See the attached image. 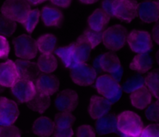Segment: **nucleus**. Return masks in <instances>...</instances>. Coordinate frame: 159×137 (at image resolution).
<instances>
[{"label": "nucleus", "instance_id": "39448f33", "mask_svg": "<svg viewBox=\"0 0 159 137\" xmlns=\"http://www.w3.org/2000/svg\"><path fill=\"white\" fill-rule=\"evenodd\" d=\"M15 54L19 59L31 60L38 53L36 40L29 34H20L12 40Z\"/></svg>", "mask_w": 159, "mask_h": 137}, {"label": "nucleus", "instance_id": "393cba45", "mask_svg": "<svg viewBox=\"0 0 159 137\" xmlns=\"http://www.w3.org/2000/svg\"><path fill=\"white\" fill-rule=\"evenodd\" d=\"M54 52L60 58L64 66L66 68L71 69L77 64H79L76 61L74 54V43L70 44L69 45H67V46L56 48L54 50Z\"/></svg>", "mask_w": 159, "mask_h": 137}, {"label": "nucleus", "instance_id": "ddd939ff", "mask_svg": "<svg viewBox=\"0 0 159 137\" xmlns=\"http://www.w3.org/2000/svg\"><path fill=\"white\" fill-rule=\"evenodd\" d=\"M138 4L136 0H120L113 17L130 23L138 17Z\"/></svg>", "mask_w": 159, "mask_h": 137}, {"label": "nucleus", "instance_id": "6e6552de", "mask_svg": "<svg viewBox=\"0 0 159 137\" xmlns=\"http://www.w3.org/2000/svg\"><path fill=\"white\" fill-rule=\"evenodd\" d=\"M20 115L18 104L6 97H0V126L14 125Z\"/></svg>", "mask_w": 159, "mask_h": 137}, {"label": "nucleus", "instance_id": "412c9836", "mask_svg": "<svg viewBox=\"0 0 159 137\" xmlns=\"http://www.w3.org/2000/svg\"><path fill=\"white\" fill-rule=\"evenodd\" d=\"M96 130L99 135H108L117 130L116 116L113 113H108L96 119Z\"/></svg>", "mask_w": 159, "mask_h": 137}, {"label": "nucleus", "instance_id": "f704fd0d", "mask_svg": "<svg viewBox=\"0 0 159 137\" xmlns=\"http://www.w3.org/2000/svg\"><path fill=\"white\" fill-rule=\"evenodd\" d=\"M145 116L149 121L158 123L159 121V101L152 103L146 107Z\"/></svg>", "mask_w": 159, "mask_h": 137}, {"label": "nucleus", "instance_id": "4468645a", "mask_svg": "<svg viewBox=\"0 0 159 137\" xmlns=\"http://www.w3.org/2000/svg\"><path fill=\"white\" fill-rule=\"evenodd\" d=\"M113 103L102 96L93 95L91 97L88 107V112L93 119L96 120L108 114Z\"/></svg>", "mask_w": 159, "mask_h": 137}, {"label": "nucleus", "instance_id": "b1692460", "mask_svg": "<svg viewBox=\"0 0 159 137\" xmlns=\"http://www.w3.org/2000/svg\"><path fill=\"white\" fill-rule=\"evenodd\" d=\"M92 48L83 36L80 35L74 42V54L78 63H87L90 58Z\"/></svg>", "mask_w": 159, "mask_h": 137}, {"label": "nucleus", "instance_id": "20e7f679", "mask_svg": "<svg viewBox=\"0 0 159 137\" xmlns=\"http://www.w3.org/2000/svg\"><path fill=\"white\" fill-rule=\"evenodd\" d=\"M95 86L98 93L103 97L109 99L112 103L117 100L121 93V86L120 83L110 74L101 75L95 81Z\"/></svg>", "mask_w": 159, "mask_h": 137}, {"label": "nucleus", "instance_id": "7ed1b4c3", "mask_svg": "<svg viewBox=\"0 0 159 137\" xmlns=\"http://www.w3.org/2000/svg\"><path fill=\"white\" fill-rule=\"evenodd\" d=\"M127 28L120 24L113 25L102 32V42L104 46L111 51H117L122 49L127 43Z\"/></svg>", "mask_w": 159, "mask_h": 137}, {"label": "nucleus", "instance_id": "1a4fd4ad", "mask_svg": "<svg viewBox=\"0 0 159 137\" xmlns=\"http://www.w3.org/2000/svg\"><path fill=\"white\" fill-rule=\"evenodd\" d=\"M79 97L77 92L71 89H65L57 93L54 105L59 111H74L79 105Z\"/></svg>", "mask_w": 159, "mask_h": 137}, {"label": "nucleus", "instance_id": "c9c22d12", "mask_svg": "<svg viewBox=\"0 0 159 137\" xmlns=\"http://www.w3.org/2000/svg\"><path fill=\"white\" fill-rule=\"evenodd\" d=\"M0 137H21V131L14 125L0 126Z\"/></svg>", "mask_w": 159, "mask_h": 137}, {"label": "nucleus", "instance_id": "4be33fe9", "mask_svg": "<svg viewBox=\"0 0 159 137\" xmlns=\"http://www.w3.org/2000/svg\"><path fill=\"white\" fill-rule=\"evenodd\" d=\"M154 60L152 56L148 53L137 54L130 63V68L133 71L140 73H146L153 67Z\"/></svg>", "mask_w": 159, "mask_h": 137}, {"label": "nucleus", "instance_id": "bb28decb", "mask_svg": "<svg viewBox=\"0 0 159 137\" xmlns=\"http://www.w3.org/2000/svg\"><path fill=\"white\" fill-rule=\"evenodd\" d=\"M57 37L52 34H45L36 40L37 50L41 54H51L56 49Z\"/></svg>", "mask_w": 159, "mask_h": 137}, {"label": "nucleus", "instance_id": "dca6fc26", "mask_svg": "<svg viewBox=\"0 0 159 137\" xmlns=\"http://www.w3.org/2000/svg\"><path fill=\"white\" fill-rule=\"evenodd\" d=\"M98 65L99 68L105 73L113 75L122 68L119 57L113 51L103 53L98 57Z\"/></svg>", "mask_w": 159, "mask_h": 137}, {"label": "nucleus", "instance_id": "e433bc0d", "mask_svg": "<svg viewBox=\"0 0 159 137\" xmlns=\"http://www.w3.org/2000/svg\"><path fill=\"white\" fill-rule=\"evenodd\" d=\"M139 137H159L158 123H153L144 127Z\"/></svg>", "mask_w": 159, "mask_h": 137}, {"label": "nucleus", "instance_id": "2f4dec72", "mask_svg": "<svg viewBox=\"0 0 159 137\" xmlns=\"http://www.w3.org/2000/svg\"><path fill=\"white\" fill-rule=\"evenodd\" d=\"M144 85V79L143 76L140 74H134L130 78L127 79L123 84V87H121L124 91L126 93H131L134 90H138V88L141 87Z\"/></svg>", "mask_w": 159, "mask_h": 137}, {"label": "nucleus", "instance_id": "de8ad7c7", "mask_svg": "<svg viewBox=\"0 0 159 137\" xmlns=\"http://www.w3.org/2000/svg\"><path fill=\"white\" fill-rule=\"evenodd\" d=\"M136 1H137V0H136Z\"/></svg>", "mask_w": 159, "mask_h": 137}, {"label": "nucleus", "instance_id": "5701e85b", "mask_svg": "<svg viewBox=\"0 0 159 137\" xmlns=\"http://www.w3.org/2000/svg\"><path fill=\"white\" fill-rule=\"evenodd\" d=\"M111 17L109 16L102 8L95 9L88 17V27L96 31H103L108 25Z\"/></svg>", "mask_w": 159, "mask_h": 137}, {"label": "nucleus", "instance_id": "79ce46f5", "mask_svg": "<svg viewBox=\"0 0 159 137\" xmlns=\"http://www.w3.org/2000/svg\"><path fill=\"white\" fill-rule=\"evenodd\" d=\"M50 1L54 6L66 9V8L69 7L72 0H50Z\"/></svg>", "mask_w": 159, "mask_h": 137}, {"label": "nucleus", "instance_id": "a878e982", "mask_svg": "<svg viewBox=\"0 0 159 137\" xmlns=\"http://www.w3.org/2000/svg\"><path fill=\"white\" fill-rule=\"evenodd\" d=\"M51 97L42 94L37 91L34 97L26 103V105L30 110L39 114H43L51 106Z\"/></svg>", "mask_w": 159, "mask_h": 137}, {"label": "nucleus", "instance_id": "c756f323", "mask_svg": "<svg viewBox=\"0 0 159 137\" xmlns=\"http://www.w3.org/2000/svg\"><path fill=\"white\" fill-rule=\"evenodd\" d=\"M158 68H155L153 71L149 72L147 76L144 77V86L156 99L158 98Z\"/></svg>", "mask_w": 159, "mask_h": 137}, {"label": "nucleus", "instance_id": "9d476101", "mask_svg": "<svg viewBox=\"0 0 159 137\" xmlns=\"http://www.w3.org/2000/svg\"><path fill=\"white\" fill-rule=\"evenodd\" d=\"M12 95L20 103H27L37 93L34 82L28 79H20L11 87Z\"/></svg>", "mask_w": 159, "mask_h": 137}, {"label": "nucleus", "instance_id": "f03ea898", "mask_svg": "<svg viewBox=\"0 0 159 137\" xmlns=\"http://www.w3.org/2000/svg\"><path fill=\"white\" fill-rule=\"evenodd\" d=\"M30 10V4L26 0H6L2 5L0 14L16 23L23 24Z\"/></svg>", "mask_w": 159, "mask_h": 137}, {"label": "nucleus", "instance_id": "a18cd8bd", "mask_svg": "<svg viewBox=\"0 0 159 137\" xmlns=\"http://www.w3.org/2000/svg\"><path fill=\"white\" fill-rule=\"evenodd\" d=\"M82 3L85 5H91V4H94L96 3V2H98L99 0H79Z\"/></svg>", "mask_w": 159, "mask_h": 137}, {"label": "nucleus", "instance_id": "c03bdc74", "mask_svg": "<svg viewBox=\"0 0 159 137\" xmlns=\"http://www.w3.org/2000/svg\"><path fill=\"white\" fill-rule=\"evenodd\" d=\"M30 4L34 5V6H37V5L41 4V3L44 2L47 0H26Z\"/></svg>", "mask_w": 159, "mask_h": 137}, {"label": "nucleus", "instance_id": "c85d7f7f", "mask_svg": "<svg viewBox=\"0 0 159 137\" xmlns=\"http://www.w3.org/2000/svg\"><path fill=\"white\" fill-rule=\"evenodd\" d=\"M76 118L71 112L59 111L54 116V125L55 129H67L72 128Z\"/></svg>", "mask_w": 159, "mask_h": 137}, {"label": "nucleus", "instance_id": "f3484780", "mask_svg": "<svg viewBox=\"0 0 159 137\" xmlns=\"http://www.w3.org/2000/svg\"><path fill=\"white\" fill-rule=\"evenodd\" d=\"M14 62L16 65L20 79H28L35 82L40 73L36 62H31L30 60H23L19 59Z\"/></svg>", "mask_w": 159, "mask_h": 137}, {"label": "nucleus", "instance_id": "49530a36", "mask_svg": "<svg viewBox=\"0 0 159 137\" xmlns=\"http://www.w3.org/2000/svg\"><path fill=\"white\" fill-rule=\"evenodd\" d=\"M124 137H139V136H128V135H124Z\"/></svg>", "mask_w": 159, "mask_h": 137}, {"label": "nucleus", "instance_id": "cd10ccee", "mask_svg": "<svg viewBox=\"0 0 159 137\" xmlns=\"http://www.w3.org/2000/svg\"><path fill=\"white\" fill-rule=\"evenodd\" d=\"M37 65L40 73L51 74L57 68L58 62L55 56L51 54H41L37 59Z\"/></svg>", "mask_w": 159, "mask_h": 137}, {"label": "nucleus", "instance_id": "a19ab883", "mask_svg": "<svg viewBox=\"0 0 159 137\" xmlns=\"http://www.w3.org/2000/svg\"><path fill=\"white\" fill-rule=\"evenodd\" d=\"M74 131L72 128L67 129H55L52 134V137H73Z\"/></svg>", "mask_w": 159, "mask_h": 137}, {"label": "nucleus", "instance_id": "ea45409f", "mask_svg": "<svg viewBox=\"0 0 159 137\" xmlns=\"http://www.w3.org/2000/svg\"><path fill=\"white\" fill-rule=\"evenodd\" d=\"M10 51V45L7 37L0 35V59H7Z\"/></svg>", "mask_w": 159, "mask_h": 137}, {"label": "nucleus", "instance_id": "6ab92c4d", "mask_svg": "<svg viewBox=\"0 0 159 137\" xmlns=\"http://www.w3.org/2000/svg\"><path fill=\"white\" fill-rule=\"evenodd\" d=\"M55 129L54 122L47 116H40L33 123L32 131L34 135L39 137H50Z\"/></svg>", "mask_w": 159, "mask_h": 137}, {"label": "nucleus", "instance_id": "423d86ee", "mask_svg": "<svg viewBox=\"0 0 159 137\" xmlns=\"http://www.w3.org/2000/svg\"><path fill=\"white\" fill-rule=\"evenodd\" d=\"M127 42L130 50L137 54L148 53L153 48L152 35L146 31L133 30L127 34Z\"/></svg>", "mask_w": 159, "mask_h": 137}, {"label": "nucleus", "instance_id": "58836bf2", "mask_svg": "<svg viewBox=\"0 0 159 137\" xmlns=\"http://www.w3.org/2000/svg\"><path fill=\"white\" fill-rule=\"evenodd\" d=\"M119 1L120 0H102V9L109 16H110L111 17H113L115 9H116V6H117Z\"/></svg>", "mask_w": 159, "mask_h": 137}, {"label": "nucleus", "instance_id": "f8f14e48", "mask_svg": "<svg viewBox=\"0 0 159 137\" xmlns=\"http://www.w3.org/2000/svg\"><path fill=\"white\" fill-rule=\"evenodd\" d=\"M34 83L37 92L49 97L57 93L60 87V80L53 74H40Z\"/></svg>", "mask_w": 159, "mask_h": 137}, {"label": "nucleus", "instance_id": "f257e3e1", "mask_svg": "<svg viewBox=\"0 0 159 137\" xmlns=\"http://www.w3.org/2000/svg\"><path fill=\"white\" fill-rule=\"evenodd\" d=\"M117 130L124 135L139 136L144 129V122L139 115L132 111H124L116 116Z\"/></svg>", "mask_w": 159, "mask_h": 137}, {"label": "nucleus", "instance_id": "2eb2a0df", "mask_svg": "<svg viewBox=\"0 0 159 137\" xmlns=\"http://www.w3.org/2000/svg\"><path fill=\"white\" fill-rule=\"evenodd\" d=\"M19 79L18 70L13 61L8 59L0 63V86L11 88Z\"/></svg>", "mask_w": 159, "mask_h": 137}, {"label": "nucleus", "instance_id": "7c9ffc66", "mask_svg": "<svg viewBox=\"0 0 159 137\" xmlns=\"http://www.w3.org/2000/svg\"><path fill=\"white\" fill-rule=\"evenodd\" d=\"M102 32L103 31H96V30H93L89 27H87L84 31L83 34L82 35L83 36L85 40L88 42L92 49H94L98 45H99V44L102 43Z\"/></svg>", "mask_w": 159, "mask_h": 137}, {"label": "nucleus", "instance_id": "a211bd4d", "mask_svg": "<svg viewBox=\"0 0 159 137\" xmlns=\"http://www.w3.org/2000/svg\"><path fill=\"white\" fill-rule=\"evenodd\" d=\"M152 97L153 96L148 89L144 85L130 93V103L135 108L144 110L152 104Z\"/></svg>", "mask_w": 159, "mask_h": 137}, {"label": "nucleus", "instance_id": "0eeeda50", "mask_svg": "<svg viewBox=\"0 0 159 137\" xmlns=\"http://www.w3.org/2000/svg\"><path fill=\"white\" fill-rule=\"evenodd\" d=\"M70 76L74 83L81 87H88L95 83L97 73L87 63H79L71 68Z\"/></svg>", "mask_w": 159, "mask_h": 137}, {"label": "nucleus", "instance_id": "9b49d317", "mask_svg": "<svg viewBox=\"0 0 159 137\" xmlns=\"http://www.w3.org/2000/svg\"><path fill=\"white\" fill-rule=\"evenodd\" d=\"M138 17L146 23L158 22L159 19L158 0H144L138 3Z\"/></svg>", "mask_w": 159, "mask_h": 137}, {"label": "nucleus", "instance_id": "aec40b11", "mask_svg": "<svg viewBox=\"0 0 159 137\" xmlns=\"http://www.w3.org/2000/svg\"><path fill=\"white\" fill-rule=\"evenodd\" d=\"M43 24L46 26H59L63 21L64 16L61 11L54 6H46L40 12Z\"/></svg>", "mask_w": 159, "mask_h": 137}, {"label": "nucleus", "instance_id": "37998d69", "mask_svg": "<svg viewBox=\"0 0 159 137\" xmlns=\"http://www.w3.org/2000/svg\"><path fill=\"white\" fill-rule=\"evenodd\" d=\"M152 38H153V40H155V43L157 45L159 44V29H158V22H156L154 26V27L152 28Z\"/></svg>", "mask_w": 159, "mask_h": 137}, {"label": "nucleus", "instance_id": "72a5a7b5", "mask_svg": "<svg viewBox=\"0 0 159 137\" xmlns=\"http://www.w3.org/2000/svg\"><path fill=\"white\" fill-rule=\"evenodd\" d=\"M17 28L16 22L9 20L0 14V35L5 37L12 36Z\"/></svg>", "mask_w": 159, "mask_h": 137}, {"label": "nucleus", "instance_id": "4c0bfd02", "mask_svg": "<svg viewBox=\"0 0 159 137\" xmlns=\"http://www.w3.org/2000/svg\"><path fill=\"white\" fill-rule=\"evenodd\" d=\"M76 137H96V132L90 125H82L76 129Z\"/></svg>", "mask_w": 159, "mask_h": 137}, {"label": "nucleus", "instance_id": "473e14b6", "mask_svg": "<svg viewBox=\"0 0 159 137\" xmlns=\"http://www.w3.org/2000/svg\"><path fill=\"white\" fill-rule=\"evenodd\" d=\"M40 18V11L38 9H34L30 11L26 20L23 23V26H24L25 30L29 34L33 33V31L35 30L36 26L38 24Z\"/></svg>", "mask_w": 159, "mask_h": 137}]
</instances>
